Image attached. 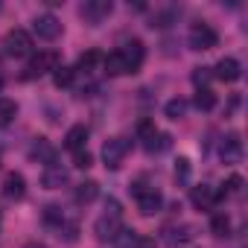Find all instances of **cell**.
<instances>
[{"mask_svg":"<svg viewBox=\"0 0 248 248\" xmlns=\"http://www.w3.org/2000/svg\"><path fill=\"white\" fill-rule=\"evenodd\" d=\"M114 242H117V248H155V242H152L149 236H140V233L126 231V228L120 231V236H117Z\"/></svg>","mask_w":248,"mask_h":248,"instance_id":"obj_15","label":"cell"},{"mask_svg":"<svg viewBox=\"0 0 248 248\" xmlns=\"http://www.w3.org/2000/svg\"><path fill=\"white\" fill-rule=\"evenodd\" d=\"M164 111H167L170 120H181V117L187 114V102H184L181 96H178V99H170V102L164 105Z\"/></svg>","mask_w":248,"mask_h":248,"instance_id":"obj_26","label":"cell"},{"mask_svg":"<svg viewBox=\"0 0 248 248\" xmlns=\"http://www.w3.org/2000/svg\"><path fill=\"white\" fill-rule=\"evenodd\" d=\"M3 47L9 56L15 59H24V56H32V35L27 30H9L6 38H3Z\"/></svg>","mask_w":248,"mask_h":248,"instance_id":"obj_3","label":"cell"},{"mask_svg":"<svg viewBox=\"0 0 248 248\" xmlns=\"http://www.w3.org/2000/svg\"><path fill=\"white\" fill-rule=\"evenodd\" d=\"M67 167H62V164H47L44 167V172H41V184L47 187V190H59L62 184H67Z\"/></svg>","mask_w":248,"mask_h":248,"instance_id":"obj_12","label":"cell"},{"mask_svg":"<svg viewBox=\"0 0 248 248\" xmlns=\"http://www.w3.org/2000/svg\"><path fill=\"white\" fill-rule=\"evenodd\" d=\"M59 67V56L53 53V50H41V53H35L32 59H30V64H27V79H35V76H44V73H53Z\"/></svg>","mask_w":248,"mask_h":248,"instance_id":"obj_5","label":"cell"},{"mask_svg":"<svg viewBox=\"0 0 248 248\" xmlns=\"http://www.w3.org/2000/svg\"><path fill=\"white\" fill-rule=\"evenodd\" d=\"M15 117H18V102H15V99H6V96H0V129H6Z\"/></svg>","mask_w":248,"mask_h":248,"instance_id":"obj_21","label":"cell"},{"mask_svg":"<svg viewBox=\"0 0 248 248\" xmlns=\"http://www.w3.org/2000/svg\"><path fill=\"white\" fill-rule=\"evenodd\" d=\"M132 193H135L138 207H140L143 216H152V213H158V210L164 207V196H161V190L146 187L143 181H135V184H132Z\"/></svg>","mask_w":248,"mask_h":248,"instance_id":"obj_1","label":"cell"},{"mask_svg":"<svg viewBox=\"0 0 248 248\" xmlns=\"http://www.w3.org/2000/svg\"><path fill=\"white\" fill-rule=\"evenodd\" d=\"M190 175H193V164L187 158H178L175 161V181L178 184H190Z\"/></svg>","mask_w":248,"mask_h":248,"instance_id":"obj_27","label":"cell"},{"mask_svg":"<svg viewBox=\"0 0 248 248\" xmlns=\"http://www.w3.org/2000/svg\"><path fill=\"white\" fill-rule=\"evenodd\" d=\"M219 158L225 164H239L242 161V140H239V135H228L219 143Z\"/></svg>","mask_w":248,"mask_h":248,"instance_id":"obj_11","label":"cell"},{"mask_svg":"<svg viewBox=\"0 0 248 248\" xmlns=\"http://www.w3.org/2000/svg\"><path fill=\"white\" fill-rule=\"evenodd\" d=\"M213 70H216L213 76H219L222 82H236V79L242 76V64H239L236 59H231V56H225V59H219Z\"/></svg>","mask_w":248,"mask_h":248,"instance_id":"obj_13","label":"cell"},{"mask_svg":"<svg viewBox=\"0 0 248 248\" xmlns=\"http://www.w3.org/2000/svg\"><path fill=\"white\" fill-rule=\"evenodd\" d=\"M32 30H35L38 38H44V41H56V38L62 35V21H59L56 15H50V12H44V15L35 18Z\"/></svg>","mask_w":248,"mask_h":248,"instance_id":"obj_7","label":"cell"},{"mask_svg":"<svg viewBox=\"0 0 248 248\" xmlns=\"http://www.w3.org/2000/svg\"><path fill=\"white\" fill-rule=\"evenodd\" d=\"M213 79V73H210V67H196L193 70V85L202 91V88H207V82Z\"/></svg>","mask_w":248,"mask_h":248,"instance_id":"obj_30","label":"cell"},{"mask_svg":"<svg viewBox=\"0 0 248 248\" xmlns=\"http://www.w3.org/2000/svg\"><path fill=\"white\" fill-rule=\"evenodd\" d=\"M85 143H88V129H85V126H73V129L64 135V149H70V152L85 149Z\"/></svg>","mask_w":248,"mask_h":248,"instance_id":"obj_18","label":"cell"},{"mask_svg":"<svg viewBox=\"0 0 248 248\" xmlns=\"http://www.w3.org/2000/svg\"><path fill=\"white\" fill-rule=\"evenodd\" d=\"M120 53H123V59H126L129 73H138V70H140V64H143V59H146V47H143V41H138V38H132V41L123 47Z\"/></svg>","mask_w":248,"mask_h":248,"instance_id":"obj_10","label":"cell"},{"mask_svg":"<svg viewBox=\"0 0 248 248\" xmlns=\"http://www.w3.org/2000/svg\"><path fill=\"white\" fill-rule=\"evenodd\" d=\"M0 91H3V76H0Z\"/></svg>","mask_w":248,"mask_h":248,"instance_id":"obj_35","label":"cell"},{"mask_svg":"<svg viewBox=\"0 0 248 248\" xmlns=\"http://www.w3.org/2000/svg\"><path fill=\"white\" fill-rule=\"evenodd\" d=\"M44 222H47V225H56V228H62V225H64V216H62V210H59L56 204H50V207L44 210Z\"/></svg>","mask_w":248,"mask_h":248,"instance_id":"obj_31","label":"cell"},{"mask_svg":"<svg viewBox=\"0 0 248 248\" xmlns=\"http://www.w3.org/2000/svg\"><path fill=\"white\" fill-rule=\"evenodd\" d=\"M73 164H76L79 170H88V167H91V152H88V149L73 152Z\"/></svg>","mask_w":248,"mask_h":248,"instance_id":"obj_32","label":"cell"},{"mask_svg":"<svg viewBox=\"0 0 248 248\" xmlns=\"http://www.w3.org/2000/svg\"><path fill=\"white\" fill-rule=\"evenodd\" d=\"M105 213H111V216H123L120 202H117V199H108V202H105Z\"/></svg>","mask_w":248,"mask_h":248,"instance_id":"obj_33","label":"cell"},{"mask_svg":"<svg viewBox=\"0 0 248 248\" xmlns=\"http://www.w3.org/2000/svg\"><path fill=\"white\" fill-rule=\"evenodd\" d=\"M196 239V228L193 225H178V228H167L164 231V242L170 248H184Z\"/></svg>","mask_w":248,"mask_h":248,"instance_id":"obj_9","label":"cell"},{"mask_svg":"<svg viewBox=\"0 0 248 248\" xmlns=\"http://www.w3.org/2000/svg\"><path fill=\"white\" fill-rule=\"evenodd\" d=\"M3 196L12 199V202H21V199L27 196V181H24L21 172H9V175L3 178Z\"/></svg>","mask_w":248,"mask_h":248,"instance_id":"obj_14","label":"cell"},{"mask_svg":"<svg viewBox=\"0 0 248 248\" xmlns=\"http://www.w3.org/2000/svg\"><path fill=\"white\" fill-rule=\"evenodd\" d=\"M30 155H32V158H38V161H41L44 167H47V164H56V149H53V146H50V143H47L44 138H38V140L32 143Z\"/></svg>","mask_w":248,"mask_h":248,"instance_id":"obj_20","label":"cell"},{"mask_svg":"<svg viewBox=\"0 0 248 248\" xmlns=\"http://www.w3.org/2000/svg\"><path fill=\"white\" fill-rule=\"evenodd\" d=\"M114 12V3H111V0H88V3L82 6V18L88 21V24H102L108 15Z\"/></svg>","mask_w":248,"mask_h":248,"instance_id":"obj_8","label":"cell"},{"mask_svg":"<svg viewBox=\"0 0 248 248\" xmlns=\"http://www.w3.org/2000/svg\"><path fill=\"white\" fill-rule=\"evenodd\" d=\"M210 231H213V236H228L231 233V219L225 213H216L210 219Z\"/></svg>","mask_w":248,"mask_h":248,"instance_id":"obj_25","label":"cell"},{"mask_svg":"<svg viewBox=\"0 0 248 248\" xmlns=\"http://www.w3.org/2000/svg\"><path fill=\"white\" fill-rule=\"evenodd\" d=\"M102 67H105V73H108V76H126V73H129L126 59H123V53H120V50H114V53L102 56Z\"/></svg>","mask_w":248,"mask_h":248,"instance_id":"obj_17","label":"cell"},{"mask_svg":"<svg viewBox=\"0 0 248 248\" xmlns=\"http://www.w3.org/2000/svg\"><path fill=\"white\" fill-rule=\"evenodd\" d=\"M193 105H196L199 111H213V108H216V93H213L210 88H202V91H196Z\"/></svg>","mask_w":248,"mask_h":248,"instance_id":"obj_24","label":"cell"},{"mask_svg":"<svg viewBox=\"0 0 248 248\" xmlns=\"http://www.w3.org/2000/svg\"><path fill=\"white\" fill-rule=\"evenodd\" d=\"M73 79H76V70H73V67L59 64V67L53 70V85H56V88H70Z\"/></svg>","mask_w":248,"mask_h":248,"instance_id":"obj_23","label":"cell"},{"mask_svg":"<svg viewBox=\"0 0 248 248\" xmlns=\"http://www.w3.org/2000/svg\"><path fill=\"white\" fill-rule=\"evenodd\" d=\"M187 44H190V50H213L216 44H219V35H216V30L210 27V24H193L190 27V35H187Z\"/></svg>","mask_w":248,"mask_h":248,"instance_id":"obj_2","label":"cell"},{"mask_svg":"<svg viewBox=\"0 0 248 248\" xmlns=\"http://www.w3.org/2000/svg\"><path fill=\"white\" fill-rule=\"evenodd\" d=\"M99 62H102V53L99 50H88V53L79 56V70H93Z\"/></svg>","mask_w":248,"mask_h":248,"instance_id":"obj_28","label":"cell"},{"mask_svg":"<svg viewBox=\"0 0 248 248\" xmlns=\"http://www.w3.org/2000/svg\"><path fill=\"white\" fill-rule=\"evenodd\" d=\"M190 202H193L199 210H210L219 199H216V190H213V187L202 184V187H193V190H190Z\"/></svg>","mask_w":248,"mask_h":248,"instance_id":"obj_16","label":"cell"},{"mask_svg":"<svg viewBox=\"0 0 248 248\" xmlns=\"http://www.w3.org/2000/svg\"><path fill=\"white\" fill-rule=\"evenodd\" d=\"M123 231V216H111V213H102L93 225V233L99 242H114Z\"/></svg>","mask_w":248,"mask_h":248,"instance_id":"obj_6","label":"cell"},{"mask_svg":"<svg viewBox=\"0 0 248 248\" xmlns=\"http://www.w3.org/2000/svg\"><path fill=\"white\" fill-rule=\"evenodd\" d=\"M27 248H44V245H27Z\"/></svg>","mask_w":248,"mask_h":248,"instance_id":"obj_34","label":"cell"},{"mask_svg":"<svg viewBox=\"0 0 248 248\" xmlns=\"http://www.w3.org/2000/svg\"><path fill=\"white\" fill-rule=\"evenodd\" d=\"M143 146H146V152H152V155H158V152H164V149L170 146V135H164V132H158V129H152L149 135H143Z\"/></svg>","mask_w":248,"mask_h":248,"instance_id":"obj_19","label":"cell"},{"mask_svg":"<svg viewBox=\"0 0 248 248\" xmlns=\"http://www.w3.org/2000/svg\"><path fill=\"white\" fill-rule=\"evenodd\" d=\"M222 187H225V190H219V193H216V199H225V196H236V193L242 190V178H239V175H231V178H228Z\"/></svg>","mask_w":248,"mask_h":248,"instance_id":"obj_29","label":"cell"},{"mask_svg":"<svg viewBox=\"0 0 248 248\" xmlns=\"http://www.w3.org/2000/svg\"><path fill=\"white\" fill-rule=\"evenodd\" d=\"M126 155H129V140L126 138H111V140H105V146H102V164L108 170H117L123 161H126Z\"/></svg>","mask_w":248,"mask_h":248,"instance_id":"obj_4","label":"cell"},{"mask_svg":"<svg viewBox=\"0 0 248 248\" xmlns=\"http://www.w3.org/2000/svg\"><path fill=\"white\" fill-rule=\"evenodd\" d=\"M96 196H99V184L96 181H85V184L76 187V202L79 204H91Z\"/></svg>","mask_w":248,"mask_h":248,"instance_id":"obj_22","label":"cell"}]
</instances>
